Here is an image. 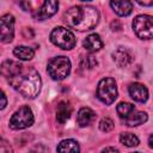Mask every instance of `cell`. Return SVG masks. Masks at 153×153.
<instances>
[{"label": "cell", "mask_w": 153, "mask_h": 153, "mask_svg": "<svg viewBox=\"0 0 153 153\" xmlns=\"http://www.w3.org/2000/svg\"><path fill=\"white\" fill-rule=\"evenodd\" d=\"M99 20V12L93 6L79 5L71 7L65 13V23L67 26L78 31H87L93 29Z\"/></svg>", "instance_id": "1"}, {"label": "cell", "mask_w": 153, "mask_h": 153, "mask_svg": "<svg viewBox=\"0 0 153 153\" xmlns=\"http://www.w3.org/2000/svg\"><path fill=\"white\" fill-rule=\"evenodd\" d=\"M11 86L26 98H35L41 90V78L35 68L23 66L22 69L8 79Z\"/></svg>", "instance_id": "2"}, {"label": "cell", "mask_w": 153, "mask_h": 153, "mask_svg": "<svg viewBox=\"0 0 153 153\" xmlns=\"http://www.w3.org/2000/svg\"><path fill=\"white\" fill-rule=\"evenodd\" d=\"M71 72V61L66 56H57L49 61L48 73L54 80H63Z\"/></svg>", "instance_id": "3"}, {"label": "cell", "mask_w": 153, "mask_h": 153, "mask_svg": "<svg viewBox=\"0 0 153 153\" xmlns=\"http://www.w3.org/2000/svg\"><path fill=\"white\" fill-rule=\"evenodd\" d=\"M97 97L100 102H103L106 105L112 104L117 98L116 81L112 78L102 79L97 86Z\"/></svg>", "instance_id": "4"}, {"label": "cell", "mask_w": 153, "mask_h": 153, "mask_svg": "<svg viewBox=\"0 0 153 153\" xmlns=\"http://www.w3.org/2000/svg\"><path fill=\"white\" fill-rule=\"evenodd\" d=\"M50 41L59 48L69 50L75 45V37L73 32L66 27H55L50 33Z\"/></svg>", "instance_id": "5"}, {"label": "cell", "mask_w": 153, "mask_h": 153, "mask_svg": "<svg viewBox=\"0 0 153 153\" xmlns=\"http://www.w3.org/2000/svg\"><path fill=\"white\" fill-rule=\"evenodd\" d=\"M133 29L136 36L141 39L153 38V17L148 14H140L133 20Z\"/></svg>", "instance_id": "6"}, {"label": "cell", "mask_w": 153, "mask_h": 153, "mask_svg": "<svg viewBox=\"0 0 153 153\" xmlns=\"http://www.w3.org/2000/svg\"><path fill=\"white\" fill-rule=\"evenodd\" d=\"M33 123V114L29 106H22L10 118V127L14 130L25 129Z\"/></svg>", "instance_id": "7"}, {"label": "cell", "mask_w": 153, "mask_h": 153, "mask_svg": "<svg viewBox=\"0 0 153 153\" xmlns=\"http://www.w3.org/2000/svg\"><path fill=\"white\" fill-rule=\"evenodd\" d=\"M14 36V17L12 14H5L0 19V38L2 43L12 42Z\"/></svg>", "instance_id": "8"}, {"label": "cell", "mask_w": 153, "mask_h": 153, "mask_svg": "<svg viewBox=\"0 0 153 153\" xmlns=\"http://www.w3.org/2000/svg\"><path fill=\"white\" fill-rule=\"evenodd\" d=\"M57 8H59L57 1H44V2H42V6L39 7V10H35L32 13L36 19L44 20V19L54 16L56 13Z\"/></svg>", "instance_id": "9"}, {"label": "cell", "mask_w": 153, "mask_h": 153, "mask_svg": "<svg viewBox=\"0 0 153 153\" xmlns=\"http://www.w3.org/2000/svg\"><path fill=\"white\" fill-rule=\"evenodd\" d=\"M112 59L115 61V63L118 66V67H127L129 66L131 62H133V54L127 49V48H123V47H120L117 48L114 53H112Z\"/></svg>", "instance_id": "10"}, {"label": "cell", "mask_w": 153, "mask_h": 153, "mask_svg": "<svg viewBox=\"0 0 153 153\" xmlns=\"http://www.w3.org/2000/svg\"><path fill=\"white\" fill-rule=\"evenodd\" d=\"M129 94L130 97L135 100V102H139V103H145L148 98V91L147 88L140 84V82H134V84H130L129 85Z\"/></svg>", "instance_id": "11"}, {"label": "cell", "mask_w": 153, "mask_h": 153, "mask_svg": "<svg viewBox=\"0 0 153 153\" xmlns=\"http://www.w3.org/2000/svg\"><path fill=\"white\" fill-rule=\"evenodd\" d=\"M94 120H96V112L93 110H91L90 108H81L79 110L76 122L80 127L90 126Z\"/></svg>", "instance_id": "12"}, {"label": "cell", "mask_w": 153, "mask_h": 153, "mask_svg": "<svg viewBox=\"0 0 153 153\" xmlns=\"http://www.w3.org/2000/svg\"><path fill=\"white\" fill-rule=\"evenodd\" d=\"M82 45L86 50L93 53V51H98L103 48V41L100 39L98 33H91L85 38V41L82 42Z\"/></svg>", "instance_id": "13"}, {"label": "cell", "mask_w": 153, "mask_h": 153, "mask_svg": "<svg viewBox=\"0 0 153 153\" xmlns=\"http://www.w3.org/2000/svg\"><path fill=\"white\" fill-rule=\"evenodd\" d=\"M110 6L112 7V10L121 17H126L129 16L133 11V4L130 1L127 0H122V1H111Z\"/></svg>", "instance_id": "14"}, {"label": "cell", "mask_w": 153, "mask_h": 153, "mask_svg": "<svg viewBox=\"0 0 153 153\" xmlns=\"http://www.w3.org/2000/svg\"><path fill=\"white\" fill-rule=\"evenodd\" d=\"M23 65L19 63V62H16V61H11V60H6L2 62L1 65V74L6 78H11L13 76L14 74H17L20 69H22Z\"/></svg>", "instance_id": "15"}, {"label": "cell", "mask_w": 153, "mask_h": 153, "mask_svg": "<svg viewBox=\"0 0 153 153\" xmlns=\"http://www.w3.org/2000/svg\"><path fill=\"white\" fill-rule=\"evenodd\" d=\"M72 115V106L67 102H60L56 109V120L59 123L63 124Z\"/></svg>", "instance_id": "16"}, {"label": "cell", "mask_w": 153, "mask_h": 153, "mask_svg": "<svg viewBox=\"0 0 153 153\" xmlns=\"http://www.w3.org/2000/svg\"><path fill=\"white\" fill-rule=\"evenodd\" d=\"M146 121H147V114L143 111H136V110H134L127 118H124V123L129 127L140 126Z\"/></svg>", "instance_id": "17"}, {"label": "cell", "mask_w": 153, "mask_h": 153, "mask_svg": "<svg viewBox=\"0 0 153 153\" xmlns=\"http://www.w3.org/2000/svg\"><path fill=\"white\" fill-rule=\"evenodd\" d=\"M56 151H57V153H79L80 147L75 140L68 139V140L61 141L57 145Z\"/></svg>", "instance_id": "18"}, {"label": "cell", "mask_w": 153, "mask_h": 153, "mask_svg": "<svg viewBox=\"0 0 153 153\" xmlns=\"http://www.w3.org/2000/svg\"><path fill=\"white\" fill-rule=\"evenodd\" d=\"M14 56H17L19 60H31L35 55V51L32 48L26 45H18L13 50Z\"/></svg>", "instance_id": "19"}, {"label": "cell", "mask_w": 153, "mask_h": 153, "mask_svg": "<svg viewBox=\"0 0 153 153\" xmlns=\"http://www.w3.org/2000/svg\"><path fill=\"white\" fill-rule=\"evenodd\" d=\"M134 110H135L134 105L130 103H126V102H121L116 108V111L121 118H127Z\"/></svg>", "instance_id": "20"}, {"label": "cell", "mask_w": 153, "mask_h": 153, "mask_svg": "<svg viewBox=\"0 0 153 153\" xmlns=\"http://www.w3.org/2000/svg\"><path fill=\"white\" fill-rule=\"evenodd\" d=\"M120 141L127 146V147H135L139 145V139L136 135L131 134V133H122L120 135Z\"/></svg>", "instance_id": "21"}, {"label": "cell", "mask_w": 153, "mask_h": 153, "mask_svg": "<svg viewBox=\"0 0 153 153\" xmlns=\"http://www.w3.org/2000/svg\"><path fill=\"white\" fill-rule=\"evenodd\" d=\"M80 66L82 68H87V69H91L93 67L97 66V60L94 56L92 55H86V56H82L81 60H80Z\"/></svg>", "instance_id": "22"}, {"label": "cell", "mask_w": 153, "mask_h": 153, "mask_svg": "<svg viewBox=\"0 0 153 153\" xmlns=\"http://www.w3.org/2000/svg\"><path fill=\"white\" fill-rule=\"evenodd\" d=\"M99 129H100L102 131H105V133L112 130V129H114V122H112V120L109 118V117H104V118L99 122Z\"/></svg>", "instance_id": "23"}, {"label": "cell", "mask_w": 153, "mask_h": 153, "mask_svg": "<svg viewBox=\"0 0 153 153\" xmlns=\"http://www.w3.org/2000/svg\"><path fill=\"white\" fill-rule=\"evenodd\" d=\"M0 153H13L12 152V147L10 146V143L6 141V140H1V143H0Z\"/></svg>", "instance_id": "24"}, {"label": "cell", "mask_w": 153, "mask_h": 153, "mask_svg": "<svg viewBox=\"0 0 153 153\" xmlns=\"http://www.w3.org/2000/svg\"><path fill=\"white\" fill-rule=\"evenodd\" d=\"M47 152H48V149L43 145H36L29 151V153H47Z\"/></svg>", "instance_id": "25"}, {"label": "cell", "mask_w": 153, "mask_h": 153, "mask_svg": "<svg viewBox=\"0 0 153 153\" xmlns=\"http://www.w3.org/2000/svg\"><path fill=\"white\" fill-rule=\"evenodd\" d=\"M111 29H112V30L118 31V30H121V29H122V25H121V23H120L118 20H114V22L111 23Z\"/></svg>", "instance_id": "26"}, {"label": "cell", "mask_w": 153, "mask_h": 153, "mask_svg": "<svg viewBox=\"0 0 153 153\" xmlns=\"http://www.w3.org/2000/svg\"><path fill=\"white\" fill-rule=\"evenodd\" d=\"M102 153H120V152L114 147H106V148H104L102 151Z\"/></svg>", "instance_id": "27"}, {"label": "cell", "mask_w": 153, "mask_h": 153, "mask_svg": "<svg viewBox=\"0 0 153 153\" xmlns=\"http://www.w3.org/2000/svg\"><path fill=\"white\" fill-rule=\"evenodd\" d=\"M1 99H2V103H1V109H4L6 106V97H5V93L1 92Z\"/></svg>", "instance_id": "28"}, {"label": "cell", "mask_w": 153, "mask_h": 153, "mask_svg": "<svg viewBox=\"0 0 153 153\" xmlns=\"http://www.w3.org/2000/svg\"><path fill=\"white\" fill-rule=\"evenodd\" d=\"M139 4H140V5H142V6H148V5H153V1H151V2H145V1H139Z\"/></svg>", "instance_id": "29"}, {"label": "cell", "mask_w": 153, "mask_h": 153, "mask_svg": "<svg viewBox=\"0 0 153 153\" xmlns=\"http://www.w3.org/2000/svg\"><path fill=\"white\" fill-rule=\"evenodd\" d=\"M148 142H149V146L153 148V134L149 136V139H148Z\"/></svg>", "instance_id": "30"}, {"label": "cell", "mask_w": 153, "mask_h": 153, "mask_svg": "<svg viewBox=\"0 0 153 153\" xmlns=\"http://www.w3.org/2000/svg\"><path fill=\"white\" fill-rule=\"evenodd\" d=\"M134 153H140V152H134Z\"/></svg>", "instance_id": "31"}]
</instances>
